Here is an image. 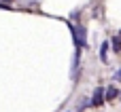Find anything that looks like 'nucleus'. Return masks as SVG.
Segmentation results:
<instances>
[{
	"label": "nucleus",
	"instance_id": "7ed1b4c3",
	"mask_svg": "<svg viewBox=\"0 0 121 112\" xmlns=\"http://www.w3.org/2000/svg\"><path fill=\"white\" fill-rule=\"evenodd\" d=\"M79 64H81V49H74L72 68H70V74H72V78H77V74H79Z\"/></svg>",
	"mask_w": 121,
	"mask_h": 112
},
{
	"label": "nucleus",
	"instance_id": "0eeeda50",
	"mask_svg": "<svg viewBox=\"0 0 121 112\" xmlns=\"http://www.w3.org/2000/svg\"><path fill=\"white\" fill-rule=\"evenodd\" d=\"M89 106H91V100H87V97H85V100H81V106H79V110H85V108H89Z\"/></svg>",
	"mask_w": 121,
	"mask_h": 112
},
{
	"label": "nucleus",
	"instance_id": "20e7f679",
	"mask_svg": "<svg viewBox=\"0 0 121 112\" xmlns=\"http://www.w3.org/2000/svg\"><path fill=\"white\" fill-rule=\"evenodd\" d=\"M115 97H119L117 87H113V85H111L108 89H104V100H108V102H111V100H115Z\"/></svg>",
	"mask_w": 121,
	"mask_h": 112
},
{
	"label": "nucleus",
	"instance_id": "f03ea898",
	"mask_svg": "<svg viewBox=\"0 0 121 112\" xmlns=\"http://www.w3.org/2000/svg\"><path fill=\"white\" fill-rule=\"evenodd\" d=\"M89 100H91V106H102V102H104V89L102 87H96Z\"/></svg>",
	"mask_w": 121,
	"mask_h": 112
},
{
	"label": "nucleus",
	"instance_id": "423d86ee",
	"mask_svg": "<svg viewBox=\"0 0 121 112\" xmlns=\"http://www.w3.org/2000/svg\"><path fill=\"white\" fill-rule=\"evenodd\" d=\"M113 51H117V53L121 51V36H115L113 38Z\"/></svg>",
	"mask_w": 121,
	"mask_h": 112
},
{
	"label": "nucleus",
	"instance_id": "f257e3e1",
	"mask_svg": "<svg viewBox=\"0 0 121 112\" xmlns=\"http://www.w3.org/2000/svg\"><path fill=\"white\" fill-rule=\"evenodd\" d=\"M70 30H72V40H74V49H85L87 47V30H85V25H81V23H74V25H70Z\"/></svg>",
	"mask_w": 121,
	"mask_h": 112
},
{
	"label": "nucleus",
	"instance_id": "1a4fd4ad",
	"mask_svg": "<svg viewBox=\"0 0 121 112\" xmlns=\"http://www.w3.org/2000/svg\"><path fill=\"white\" fill-rule=\"evenodd\" d=\"M0 2H2V0H0ZM4 2H11V0H4Z\"/></svg>",
	"mask_w": 121,
	"mask_h": 112
},
{
	"label": "nucleus",
	"instance_id": "39448f33",
	"mask_svg": "<svg viewBox=\"0 0 121 112\" xmlns=\"http://www.w3.org/2000/svg\"><path fill=\"white\" fill-rule=\"evenodd\" d=\"M100 59H102V64L108 61V42H102V47H100Z\"/></svg>",
	"mask_w": 121,
	"mask_h": 112
},
{
	"label": "nucleus",
	"instance_id": "6e6552de",
	"mask_svg": "<svg viewBox=\"0 0 121 112\" xmlns=\"http://www.w3.org/2000/svg\"><path fill=\"white\" fill-rule=\"evenodd\" d=\"M113 80H117V83H121V68L117 70V72H115V74H113Z\"/></svg>",
	"mask_w": 121,
	"mask_h": 112
}]
</instances>
